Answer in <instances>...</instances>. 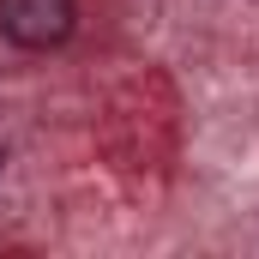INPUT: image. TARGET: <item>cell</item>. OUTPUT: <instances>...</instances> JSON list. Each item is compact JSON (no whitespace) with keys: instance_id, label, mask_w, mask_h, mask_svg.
Returning a JSON list of instances; mask_svg holds the SVG:
<instances>
[{"instance_id":"7a4b0ae2","label":"cell","mask_w":259,"mask_h":259,"mask_svg":"<svg viewBox=\"0 0 259 259\" xmlns=\"http://www.w3.org/2000/svg\"><path fill=\"white\" fill-rule=\"evenodd\" d=\"M0 169H6V151H0Z\"/></svg>"},{"instance_id":"6da1fadb","label":"cell","mask_w":259,"mask_h":259,"mask_svg":"<svg viewBox=\"0 0 259 259\" xmlns=\"http://www.w3.org/2000/svg\"><path fill=\"white\" fill-rule=\"evenodd\" d=\"M78 30V6L72 0H0V36L12 49H61L66 36Z\"/></svg>"}]
</instances>
